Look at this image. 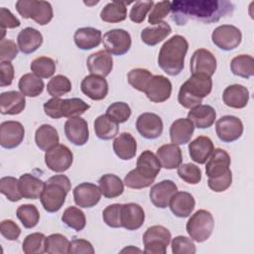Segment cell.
Returning a JSON list of instances; mask_svg holds the SVG:
<instances>
[{
  "instance_id": "6da1fadb",
  "label": "cell",
  "mask_w": 254,
  "mask_h": 254,
  "mask_svg": "<svg viewBox=\"0 0 254 254\" xmlns=\"http://www.w3.org/2000/svg\"><path fill=\"white\" fill-rule=\"evenodd\" d=\"M232 3L216 0H183L171 2L172 19L177 25H185L190 19L206 24L217 22L231 14Z\"/></svg>"
},
{
  "instance_id": "7a4b0ae2",
  "label": "cell",
  "mask_w": 254,
  "mask_h": 254,
  "mask_svg": "<svg viewBox=\"0 0 254 254\" xmlns=\"http://www.w3.org/2000/svg\"><path fill=\"white\" fill-rule=\"evenodd\" d=\"M161 163L153 152L143 151L137 159L136 168L130 171L124 178L127 188L140 190L150 187L161 171Z\"/></svg>"
},
{
  "instance_id": "3957f363",
  "label": "cell",
  "mask_w": 254,
  "mask_h": 254,
  "mask_svg": "<svg viewBox=\"0 0 254 254\" xmlns=\"http://www.w3.org/2000/svg\"><path fill=\"white\" fill-rule=\"evenodd\" d=\"M189 50L187 39L181 35H175L161 47L158 56V64L169 75H178L185 66V58Z\"/></svg>"
},
{
  "instance_id": "277c9868",
  "label": "cell",
  "mask_w": 254,
  "mask_h": 254,
  "mask_svg": "<svg viewBox=\"0 0 254 254\" xmlns=\"http://www.w3.org/2000/svg\"><path fill=\"white\" fill-rule=\"evenodd\" d=\"M212 89L211 77L205 74H191L185 81L179 90L178 101L188 109H191L199 105L204 97H206Z\"/></svg>"
},
{
  "instance_id": "5b68a950",
  "label": "cell",
  "mask_w": 254,
  "mask_h": 254,
  "mask_svg": "<svg viewBox=\"0 0 254 254\" xmlns=\"http://www.w3.org/2000/svg\"><path fill=\"white\" fill-rule=\"evenodd\" d=\"M70 189V181L66 176L55 175L51 177L46 182L45 189L40 197L44 209L50 213L59 211L64 205Z\"/></svg>"
},
{
  "instance_id": "8992f818",
  "label": "cell",
  "mask_w": 254,
  "mask_h": 254,
  "mask_svg": "<svg viewBox=\"0 0 254 254\" xmlns=\"http://www.w3.org/2000/svg\"><path fill=\"white\" fill-rule=\"evenodd\" d=\"M89 104L80 98L61 99L60 97H53L44 103L45 114L53 119L62 117H77L82 115L89 109Z\"/></svg>"
},
{
  "instance_id": "52a82bcc",
  "label": "cell",
  "mask_w": 254,
  "mask_h": 254,
  "mask_svg": "<svg viewBox=\"0 0 254 254\" xmlns=\"http://www.w3.org/2000/svg\"><path fill=\"white\" fill-rule=\"evenodd\" d=\"M15 7L24 19H33L41 26L50 23L54 16L53 7L47 1L19 0L16 2Z\"/></svg>"
},
{
  "instance_id": "ba28073f",
  "label": "cell",
  "mask_w": 254,
  "mask_h": 254,
  "mask_svg": "<svg viewBox=\"0 0 254 254\" xmlns=\"http://www.w3.org/2000/svg\"><path fill=\"white\" fill-rule=\"evenodd\" d=\"M214 219L212 214L205 209H198L188 220L186 229L190 237L196 242L207 240L212 234Z\"/></svg>"
},
{
  "instance_id": "9c48e42d",
  "label": "cell",
  "mask_w": 254,
  "mask_h": 254,
  "mask_svg": "<svg viewBox=\"0 0 254 254\" xmlns=\"http://www.w3.org/2000/svg\"><path fill=\"white\" fill-rule=\"evenodd\" d=\"M171 238V232L163 225H153L147 228L143 235L144 253L166 254Z\"/></svg>"
},
{
  "instance_id": "30bf717a",
  "label": "cell",
  "mask_w": 254,
  "mask_h": 254,
  "mask_svg": "<svg viewBox=\"0 0 254 254\" xmlns=\"http://www.w3.org/2000/svg\"><path fill=\"white\" fill-rule=\"evenodd\" d=\"M73 161L72 152L68 147L63 144H58L46 151L45 163L47 167L56 173L67 171Z\"/></svg>"
},
{
  "instance_id": "8fae6325",
  "label": "cell",
  "mask_w": 254,
  "mask_h": 254,
  "mask_svg": "<svg viewBox=\"0 0 254 254\" xmlns=\"http://www.w3.org/2000/svg\"><path fill=\"white\" fill-rule=\"evenodd\" d=\"M103 47L107 53L114 56L125 55L131 48L130 34L123 29H112L103 35Z\"/></svg>"
},
{
  "instance_id": "7c38bea8",
  "label": "cell",
  "mask_w": 254,
  "mask_h": 254,
  "mask_svg": "<svg viewBox=\"0 0 254 254\" xmlns=\"http://www.w3.org/2000/svg\"><path fill=\"white\" fill-rule=\"evenodd\" d=\"M241 40V31L233 25L218 26L211 34L212 43L222 51L234 50L240 45Z\"/></svg>"
},
{
  "instance_id": "4fadbf2b",
  "label": "cell",
  "mask_w": 254,
  "mask_h": 254,
  "mask_svg": "<svg viewBox=\"0 0 254 254\" xmlns=\"http://www.w3.org/2000/svg\"><path fill=\"white\" fill-rule=\"evenodd\" d=\"M215 131L220 141L231 143L238 140L243 134V123L236 116L224 115L216 121Z\"/></svg>"
},
{
  "instance_id": "5bb4252c",
  "label": "cell",
  "mask_w": 254,
  "mask_h": 254,
  "mask_svg": "<svg viewBox=\"0 0 254 254\" xmlns=\"http://www.w3.org/2000/svg\"><path fill=\"white\" fill-rule=\"evenodd\" d=\"M144 93L148 99L155 103H161L170 98L172 93V82L164 75H153L148 81Z\"/></svg>"
},
{
  "instance_id": "9a60e30c",
  "label": "cell",
  "mask_w": 254,
  "mask_h": 254,
  "mask_svg": "<svg viewBox=\"0 0 254 254\" xmlns=\"http://www.w3.org/2000/svg\"><path fill=\"white\" fill-rule=\"evenodd\" d=\"M163 121L161 117L152 112H145L139 115L136 120V129L139 134L148 140H154L163 133Z\"/></svg>"
},
{
  "instance_id": "2e32d148",
  "label": "cell",
  "mask_w": 254,
  "mask_h": 254,
  "mask_svg": "<svg viewBox=\"0 0 254 254\" xmlns=\"http://www.w3.org/2000/svg\"><path fill=\"white\" fill-rule=\"evenodd\" d=\"M216 59L211 52L205 49L196 50L190 59V68L191 74H205L211 77L216 70Z\"/></svg>"
},
{
  "instance_id": "e0dca14e",
  "label": "cell",
  "mask_w": 254,
  "mask_h": 254,
  "mask_svg": "<svg viewBox=\"0 0 254 254\" xmlns=\"http://www.w3.org/2000/svg\"><path fill=\"white\" fill-rule=\"evenodd\" d=\"M25 137V129L18 121H4L0 125V145L5 149L18 147Z\"/></svg>"
},
{
  "instance_id": "ac0fdd59",
  "label": "cell",
  "mask_w": 254,
  "mask_h": 254,
  "mask_svg": "<svg viewBox=\"0 0 254 254\" xmlns=\"http://www.w3.org/2000/svg\"><path fill=\"white\" fill-rule=\"evenodd\" d=\"M72 194L75 204L82 208L95 206L101 198V191L99 188L94 184L86 182L77 185L73 189Z\"/></svg>"
},
{
  "instance_id": "d6986e66",
  "label": "cell",
  "mask_w": 254,
  "mask_h": 254,
  "mask_svg": "<svg viewBox=\"0 0 254 254\" xmlns=\"http://www.w3.org/2000/svg\"><path fill=\"white\" fill-rule=\"evenodd\" d=\"M64 134L67 140L73 145H85L89 139L87 122L80 116L68 118L64 123Z\"/></svg>"
},
{
  "instance_id": "ffe728a7",
  "label": "cell",
  "mask_w": 254,
  "mask_h": 254,
  "mask_svg": "<svg viewBox=\"0 0 254 254\" xmlns=\"http://www.w3.org/2000/svg\"><path fill=\"white\" fill-rule=\"evenodd\" d=\"M80 89L82 93L90 99L98 101L106 97L108 93V83L102 76L89 74L82 79Z\"/></svg>"
},
{
  "instance_id": "44dd1931",
  "label": "cell",
  "mask_w": 254,
  "mask_h": 254,
  "mask_svg": "<svg viewBox=\"0 0 254 254\" xmlns=\"http://www.w3.org/2000/svg\"><path fill=\"white\" fill-rule=\"evenodd\" d=\"M121 226L127 230L139 229L145 221L143 207L135 202L124 203L121 206Z\"/></svg>"
},
{
  "instance_id": "7402d4cb",
  "label": "cell",
  "mask_w": 254,
  "mask_h": 254,
  "mask_svg": "<svg viewBox=\"0 0 254 254\" xmlns=\"http://www.w3.org/2000/svg\"><path fill=\"white\" fill-rule=\"evenodd\" d=\"M178 191L177 185L171 180H164L151 188L150 200L159 208H166L169 206L171 197Z\"/></svg>"
},
{
  "instance_id": "603a6c76",
  "label": "cell",
  "mask_w": 254,
  "mask_h": 254,
  "mask_svg": "<svg viewBox=\"0 0 254 254\" xmlns=\"http://www.w3.org/2000/svg\"><path fill=\"white\" fill-rule=\"evenodd\" d=\"M86 66L90 74L105 77L109 75L113 68L112 56L105 50L93 53L87 58Z\"/></svg>"
},
{
  "instance_id": "cb8c5ba5",
  "label": "cell",
  "mask_w": 254,
  "mask_h": 254,
  "mask_svg": "<svg viewBox=\"0 0 254 254\" xmlns=\"http://www.w3.org/2000/svg\"><path fill=\"white\" fill-rule=\"evenodd\" d=\"M230 163V156L225 150L214 149L205 165V174L208 178L220 177L229 170Z\"/></svg>"
},
{
  "instance_id": "d4e9b609",
  "label": "cell",
  "mask_w": 254,
  "mask_h": 254,
  "mask_svg": "<svg viewBox=\"0 0 254 254\" xmlns=\"http://www.w3.org/2000/svg\"><path fill=\"white\" fill-rule=\"evenodd\" d=\"M169 206L173 214L177 217H188L193 211L195 200L188 191H177L170 199Z\"/></svg>"
},
{
  "instance_id": "484cf974",
  "label": "cell",
  "mask_w": 254,
  "mask_h": 254,
  "mask_svg": "<svg viewBox=\"0 0 254 254\" xmlns=\"http://www.w3.org/2000/svg\"><path fill=\"white\" fill-rule=\"evenodd\" d=\"M26 106L25 95L21 92L11 90L0 94V112L3 115L20 114Z\"/></svg>"
},
{
  "instance_id": "4316f807",
  "label": "cell",
  "mask_w": 254,
  "mask_h": 254,
  "mask_svg": "<svg viewBox=\"0 0 254 254\" xmlns=\"http://www.w3.org/2000/svg\"><path fill=\"white\" fill-rule=\"evenodd\" d=\"M214 150L213 143L209 137L198 136L189 144V154L190 159L199 164H204Z\"/></svg>"
},
{
  "instance_id": "83f0119b",
  "label": "cell",
  "mask_w": 254,
  "mask_h": 254,
  "mask_svg": "<svg viewBox=\"0 0 254 254\" xmlns=\"http://www.w3.org/2000/svg\"><path fill=\"white\" fill-rule=\"evenodd\" d=\"M45 185L46 182H43L31 174H24L18 179V188L20 193L24 198L27 199L40 198L45 189Z\"/></svg>"
},
{
  "instance_id": "f1b7e54d",
  "label": "cell",
  "mask_w": 254,
  "mask_h": 254,
  "mask_svg": "<svg viewBox=\"0 0 254 254\" xmlns=\"http://www.w3.org/2000/svg\"><path fill=\"white\" fill-rule=\"evenodd\" d=\"M224 104L231 108H244L249 101V90L241 84H231L222 93Z\"/></svg>"
},
{
  "instance_id": "f546056e",
  "label": "cell",
  "mask_w": 254,
  "mask_h": 254,
  "mask_svg": "<svg viewBox=\"0 0 254 254\" xmlns=\"http://www.w3.org/2000/svg\"><path fill=\"white\" fill-rule=\"evenodd\" d=\"M74 44L80 50L86 51L96 48L102 41L101 31L92 27L78 28L73 35Z\"/></svg>"
},
{
  "instance_id": "4dcf8cb0",
  "label": "cell",
  "mask_w": 254,
  "mask_h": 254,
  "mask_svg": "<svg viewBox=\"0 0 254 254\" xmlns=\"http://www.w3.org/2000/svg\"><path fill=\"white\" fill-rule=\"evenodd\" d=\"M18 48L23 54L36 52L43 44V35L37 29L27 27L20 31L17 37Z\"/></svg>"
},
{
  "instance_id": "1f68e13d",
  "label": "cell",
  "mask_w": 254,
  "mask_h": 254,
  "mask_svg": "<svg viewBox=\"0 0 254 254\" xmlns=\"http://www.w3.org/2000/svg\"><path fill=\"white\" fill-rule=\"evenodd\" d=\"M188 118L196 128L206 129L213 125L216 119V112L210 105L199 104L189 111Z\"/></svg>"
},
{
  "instance_id": "d6a6232c",
  "label": "cell",
  "mask_w": 254,
  "mask_h": 254,
  "mask_svg": "<svg viewBox=\"0 0 254 254\" xmlns=\"http://www.w3.org/2000/svg\"><path fill=\"white\" fill-rule=\"evenodd\" d=\"M157 157L162 168L167 170L178 169L183 162L182 150L179 145L174 143L165 144L157 150Z\"/></svg>"
},
{
  "instance_id": "836d02e7",
  "label": "cell",
  "mask_w": 254,
  "mask_h": 254,
  "mask_svg": "<svg viewBox=\"0 0 254 254\" xmlns=\"http://www.w3.org/2000/svg\"><path fill=\"white\" fill-rule=\"evenodd\" d=\"M194 131V125L189 118H179L170 127V138L176 145H185L190 142Z\"/></svg>"
},
{
  "instance_id": "e575fe53",
  "label": "cell",
  "mask_w": 254,
  "mask_h": 254,
  "mask_svg": "<svg viewBox=\"0 0 254 254\" xmlns=\"http://www.w3.org/2000/svg\"><path fill=\"white\" fill-rule=\"evenodd\" d=\"M113 151L115 155L124 161L131 160L137 152V143L135 138L127 132L119 134L113 141Z\"/></svg>"
},
{
  "instance_id": "d590c367",
  "label": "cell",
  "mask_w": 254,
  "mask_h": 254,
  "mask_svg": "<svg viewBox=\"0 0 254 254\" xmlns=\"http://www.w3.org/2000/svg\"><path fill=\"white\" fill-rule=\"evenodd\" d=\"M98 188L106 198H114L124 191V182L114 174H105L98 180Z\"/></svg>"
},
{
  "instance_id": "8d00e7d4",
  "label": "cell",
  "mask_w": 254,
  "mask_h": 254,
  "mask_svg": "<svg viewBox=\"0 0 254 254\" xmlns=\"http://www.w3.org/2000/svg\"><path fill=\"white\" fill-rule=\"evenodd\" d=\"M172 33L171 26L166 22H161L152 27H146L141 32V40L147 46H156L165 40Z\"/></svg>"
},
{
  "instance_id": "74e56055",
  "label": "cell",
  "mask_w": 254,
  "mask_h": 254,
  "mask_svg": "<svg viewBox=\"0 0 254 254\" xmlns=\"http://www.w3.org/2000/svg\"><path fill=\"white\" fill-rule=\"evenodd\" d=\"M60 137L57 129L50 124L41 125L35 133V143L42 151H48L58 145Z\"/></svg>"
},
{
  "instance_id": "f35d334b",
  "label": "cell",
  "mask_w": 254,
  "mask_h": 254,
  "mask_svg": "<svg viewBox=\"0 0 254 254\" xmlns=\"http://www.w3.org/2000/svg\"><path fill=\"white\" fill-rule=\"evenodd\" d=\"M18 87L22 94L29 97L39 96L45 87L44 81L35 73H25L21 76L18 82Z\"/></svg>"
},
{
  "instance_id": "ab89813d",
  "label": "cell",
  "mask_w": 254,
  "mask_h": 254,
  "mask_svg": "<svg viewBox=\"0 0 254 254\" xmlns=\"http://www.w3.org/2000/svg\"><path fill=\"white\" fill-rule=\"evenodd\" d=\"M93 128L97 138L101 140H110L118 134L119 124L111 120L106 114H102L94 120Z\"/></svg>"
},
{
  "instance_id": "60d3db41",
  "label": "cell",
  "mask_w": 254,
  "mask_h": 254,
  "mask_svg": "<svg viewBox=\"0 0 254 254\" xmlns=\"http://www.w3.org/2000/svg\"><path fill=\"white\" fill-rule=\"evenodd\" d=\"M127 8L122 1H112L107 3L100 12V19L106 23H119L126 19Z\"/></svg>"
},
{
  "instance_id": "b9f144b4",
  "label": "cell",
  "mask_w": 254,
  "mask_h": 254,
  "mask_svg": "<svg viewBox=\"0 0 254 254\" xmlns=\"http://www.w3.org/2000/svg\"><path fill=\"white\" fill-rule=\"evenodd\" d=\"M230 69L234 75L250 78L254 74V59L249 55H239L232 59Z\"/></svg>"
},
{
  "instance_id": "7bdbcfd3",
  "label": "cell",
  "mask_w": 254,
  "mask_h": 254,
  "mask_svg": "<svg viewBox=\"0 0 254 254\" xmlns=\"http://www.w3.org/2000/svg\"><path fill=\"white\" fill-rule=\"evenodd\" d=\"M62 221L75 231H81L86 224L83 211L76 206H68L62 215Z\"/></svg>"
},
{
  "instance_id": "ee69618b",
  "label": "cell",
  "mask_w": 254,
  "mask_h": 254,
  "mask_svg": "<svg viewBox=\"0 0 254 254\" xmlns=\"http://www.w3.org/2000/svg\"><path fill=\"white\" fill-rule=\"evenodd\" d=\"M33 73L41 78H49L54 75L56 71V63L49 57L36 58L30 65Z\"/></svg>"
},
{
  "instance_id": "f6af8a7d",
  "label": "cell",
  "mask_w": 254,
  "mask_h": 254,
  "mask_svg": "<svg viewBox=\"0 0 254 254\" xmlns=\"http://www.w3.org/2000/svg\"><path fill=\"white\" fill-rule=\"evenodd\" d=\"M17 217L23 224L25 228H34L39 220H40V213L36 205L34 204H22L17 208L16 211Z\"/></svg>"
},
{
  "instance_id": "bcb514c9",
  "label": "cell",
  "mask_w": 254,
  "mask_h": 254,
  "mask_svg": "<svg viewBox=\"0 0 254 254\" xmlns=\"http://www.w3.org/2000/svg\"><path fill=\"white\" fill-rule=\"evenodd\" d=\"M69 242L70 241L61 233L51 234L46 237L45 240L46 252L49 254H66L68 253Z\"/></svg>"
},
{
  "instance_id": "7dc6e473",
  "label": "cell",
  "mask_w": 254,
  "mask_h": 254,
  "mask_svg": "<svg viewBox=\"0 0 254 254\" xmlns=\"http://www.w3.org/2000/svg\"><path fill=\"white\" fill-rule=\"evenodd\" d=\"M45 240L46 236L43 233L35 232L29 234L23 241L22 249L26 254H43L46 252Z\"/></svg>"
},
{
  "instance_id": "c3c4849f",
  "label": "cell",
  "mask_w": 254,
  "mask_h": 254,
  "mask_svg": "<svg viewBox=\"0 0 254 254\" xmlns=\"http://www.w3.org/2000/svg\"><path fill=\"white\" fill-rule=\"evenodd\" d=\"M71 90V82L65 75L58 74L47 84V91L53 97H61Z\"/></svg>"
},
{
  "instance_id": "681fc988",
  "label": "cell",
  "mask_w": 254,
  "mask_h": 254,
  "mask_svg": "<svg viewBox=\"0 0 254 254\" xmlns=\"http://www.w3.org/2000/svg\"><path fill=\"white\" fill-rule=\"evenodd\" d=\"M111 120L120 124L126 122L131 116V108L130 106L122 101H116L111 103L105 113Z\"/></svg>"
},
{
  "instance_id": "f907efd6",
  "label": "cell",
  "mask_w": 254,
  "mask_h": 254,
  "mask_svg": "<svg viewBox=\"0 0 254 254\" xmlns=\"http://www.w3.org/2000/svg\"><path fill=\"white\" fill-rule=\"evenodd\" d=\"M152 76L153 74L151 73L150 70L146 68L138 67V68H133L128 72L127 79L129 84L133 88L144 92L145 87Z\"/></svg>"
},
{
  "instance_id": "816d5d0a",
  "label": "cell",
  "mask_w": 254,
  "mask_h": 254,
  "mask_svg": "<svg viewBox=\"0 0 254 254\" xmlns=\"http://www.w3.org/2000/svg\"><path fill=\"white\" fill-rule=\"evenodd\" d=\"M0 191L4 194L10 201H19L22 199L18 188V180L14 177H3L0 180Z\"/></svg>"
},
{
  "instance_id": "f5cc1de1",
  "label": "cell",
  "mask_w": 254,
  "mask_h": 254,
  "mask_svg": "<svg viewBox=\"0 0 254 254\" xmlns=\"http://www.w3.org/2000/svg\"><path fill=\"white\" fill-rule=\"evenodd\" d=\"M178 175L183 181L190 185H196L201 180L200 169L196 165L190 163L181 164L178 168Z\"/></svg>"
},
{
  "instance_id": "db71d44e",
  "label": "cell",
  "mask_w": 254,
  "mask_h": 254,
  "mask_svg": "<svg viewBox=\"0 0 254 254\" xmlns=\"http://www.w3.org/2000/svg\"><path fill=\"white\" fill-rule=\"evenodd\" d=\"M121 203H113L106 206L102 211V218L106 225L112 228H119L121 226Z\"/></svg>"
},
{
  "instance_id": "11a10c76",
  "label": "cell",
  "mask_w": 254,
  "mask_h": 254,
  "mask_svg": "<svg viewBox=\"0 0 254 254\" xmlns=\"http://www.w3.org/2000/svg\"><path fill=\"white\" fill-rule=\"evenodd\" d=\"M172 252L174 254H194L196 248L191 238L179 235L172 240Z\"/></svg>"
},
{
  "instance_id": "9f6ffc18",
  "label": "cell",
  "mask_w": 254,
  "mask_h": 254,
  "mask_svg": "<svg viewBox=\"0 0 254 254\" xmlns=\"http://www.w3.org/2000/svg\"><path fill=\"white\" fill-rule=\"evenodd\" d=\"M153 1H137L134 3L130 10L129 18L132 22L139 24L145 20L146 15L151 11L154 6Z\"/></svg>"
},
{
  "instance_id": "6f0895ef",
  "label": "cell",
  "mask_w": 254,
  "mask_h": 254,
  "mask_svg": "<svg viewBox=\"0 0 254 254\" xmlns=\"http://www.w3.org/2000/svg\"><path fill=\"white\" fill-rule=\"evenodd\" d=\"M171 12V2L170 1H161L154 4L153 8L150 11L148 22L155 26L162 22V20L167 17Z\"/></svg>"
},
{
  "instance_id": "680465c9",
  "label": "cell",
  "mask_w": 254,
  "mask_h": 254,
  "mask_svg": "<svg viewBox=\"0 0 254 254\" xmlns=\"http://www.w3.org/2000/svg\"><path fill=\"white\" fill-rule=\"evenodd\" d=\"M232 183V173L228 170L225 174L217 178H208L207 186L208 188L215 192H222L226 190Z\"/></svg>"
},
{
  "instance_id": "91938a15",
  "label": "cell",
  "mask_w": 254,
  "mask_h": 254,
  "mask_svg": "<svg viewBox=\"0 0 254 254\" xmlns=\"http://www.w3.org/2000/svg\"><path fill=\"white\" fill-rule=\"evenodd\" d=\"M19 52L18 46L15 42L8 39H3L0 41V61L1 62H11L13 61Z\"/></svg>"
},
{
  "instance_id": "94428289",
  "label": "cell",
  "mask_w": 254,
  "mask_h": 254,
  "mask_svg": "<svg viewBox=\"0 0 254 254\" xmlns=\"http://www.w3.org/2000/svg\"><path fill=\"white\" fill-rule=\"evenodd\" d=\"M0 232L7 240H17L21 234L20 227L11 219H5L0 223Z\"/></svg>"
},
{
  "instance_id": "6125c7cd",
  "label": "cell",
  "mask_w": 254,
  "mask_h": 254,
  "mask_svg": "<svg viewBox=\"0 0 254 254\" xmlns=\"http://www.w3.org/2000/svg\"><path fill=\"white\" fill-rule=\"evenodd\" d=\"M68 253L71 254H93L92 244L85 239H73L69 242Z\"/></svg>"
},
{
  "instance_id": "be15d7a7",
  "label": "cell",
  "mask_w": 254,
  "mask_h": 254,
  "mask_svg": "<svg viewBox=\"0 0 254 254\" xmlns=\"http://www.w3.org/2000/svg\"><path fill=\"white\" fill-rule=\"evenodd\" d=\"M20 25H21V23L18 20V18H16L9 9H7L5 7L0 8L1 30L6 31V29H14V28L19 27Z\"/></svg>"
},
{
  "instance_id": "e7e4bbea",
  "label": "cell",
  "mask_w": 254,
  "mask_h": 254,
  "mask_svg": "<svg viewBox=\"0 0 254 254\" xmlns=\"http://www.w3.org/2000/svg\"><path fill=\"white\" fill-rule=\"evenodd\" d=\"M0 86H8L14 79V66L11 62H0Z\"/></svg>"
},
{
  "instance_id": "03108f58",
  "label": "cell",
  "mask_w": 254,
  "mask_h": 254,
  "mask_svg": "<svg viewBox=\"0 0 254 254\" xmlns=\"http://www.w3.org/2000/svg\"><path fill=\"white\" fill-rule=\"evenodd\" d=\"M135 251H137V252H142V250H140V249H138V248H134L132 245H130L129 247H126V248H124V249L121 250V252H135Z\"/></svg>"
}]
</instances>
